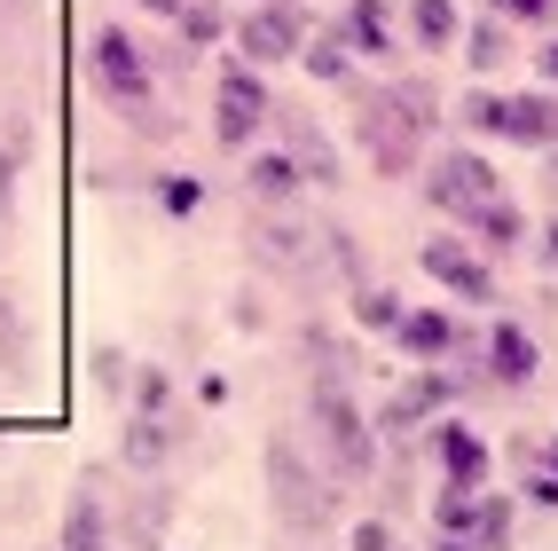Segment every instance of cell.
Returning <instances> with one entry per match:
<instances>
[{
	"instance_id": "25",
	"label": "cell",
	"mask_w": 558,
	"mask_h": 551,
	"mask_svg": "<svg viewBox=\"0 0 558 551\" xmlns=\"http://www.w3.org/2000/svg\"><path fill=\"white\" fill-rule=\"evenodd\" d=\"M457 110H464V127H480V134H504V95H488V87H472V95H464Z\"/></svg>"
},
{
	"instance_id": "20",
	"label": "cell",
	"mask_w": 558,
	"mask_h": 551,
	"mask_svg": "<svg viewBox=\"0 0 558 551\" xmlns=\"http://www.w3.org/2000/svg\"><path fill=\"white\" fill-rule=\"evenodd\" d=\"M300 71H307V80H347V40H339V32H307V40H300Z\"/></svg>"
},
{
	"instance_id": "16",
	"label": "cell",
	"mask_w": 558,
	"mask_h": 551,
	"mask_svg": "<svg viewBox=\"0 0 558 551\" xmlns=\"http://www.w3.org/2000/svg\"><path fill=\"white\" fill-rule=\"evenodd\" d=\"M252 197L268 213H283L291 197H300V166H291V151H259L252 158Z\"/></svg>"
},
{
	"instance_id": "31",
	"label": "cell",
	"mask_w": 558,
	"mask_h": 551,
	"mask_svg": "<svg viewBox=\"0 0 558 551\" xmlns=\"http://www.w3.org/2000/svg\"><path fill=\"white\" fill-rule=\"evenodd\" d=\"M488 9H496L504 24H543V16L558 9V0H488Z\"/></svg>"
},
{
	"instance_id": "33",
	"label": "cell",
	"mask_w": 558,
	"mask_h": 551,
	"mask_svg": "<svg viewBox=\"0 0 558 551\" xmlns=\"http://www.w3.org/2000/svg\"><path fill=\"white\" fill-rule=\"evenodd\" d=\"M197 197H205V190H197V181H181V173L166 181V213H197Z\"/></svg>"
},
{
	"instance_id": "23",
	"label": "cell",
	"mask_w": 558,
	"mask_h": 551,
	"mask_svg": "<svg viewBox=\"0 0 558 551\" xmlns=\"http://www.w3.org/2000/svg\"><path fill=\"white\" fill-rule=\"evenodd\" d=\"M464 56H472V71H504V63H511V24L496 16V24L464 32Z\"/></svg>"
},
{
	"instance_id": "21",
	"label": "cell",
	"mask_w": 558,
	"mask_h": 551,
	"mask_svg": "<svg viewBox=\"0 0 558 551\" xmlns=\"http://www.w3.org/2000/svg\"><path fill=\"white\" fill-rule=\"evenodd\" d=\"M386 95L401 103V119L417 127V134H433V127H440V95H433L425 80H386Z\"/></svg>"
},
{
	"instance_id": "37",
	"label": "cell",
	"mask_w": 558,
	"mask_h": 551,
	"mask_svg": "<svg viewBox=\"0 0 558 551\" xmlns=\"http://www.w3.org/2000/svg\"><path fill=\"white\" fill-rule=\"evenodd\" d=\"M543 80H550V87H558V40H550V48H543Z\"/></svg>"
},
{
	"instance_id": "14",
	"label": "cell",
	"mask_w": 558,
	"mask_h": 551,
	"mask_svg": "<svg viewBox=\"0 0 558 551\" xmlns=\"http://www.w3.org/2000/svg\"><path fill=\"white\" fill-rule=\"evenodd\" d=\"M409 24H417V48H425V56H449V48L464 40L457 0H409Z\"/></svg>"
},
{
	"instance_id": "4",
	"label": "cell",
	"mask_w": 558,
	"mask_h": 551,
	"mask_svg": "<svg viewBox=\"0 0 558 551\" xmlns=\"http://www.w3.org/2000/svg\"><path fill=\"white\" fill-rule=\"evenodd\" d=\"M488 197H504V173L480 158V151H440V158L425 166V205H433V213L472 220Z\"/></svg>"
},
{
	"instance_id": "24",
	"label": "cell",
	"mask_w": 558,
	"mask_h": 551,
	"mask_svg": "<svg viewBox=\"0 0 558 551\" xmlns=\"http://www.w3.org/2000/svg\"><path fill=\"white\" fill-rule=\"evenodd\" d=\"M354 315H362V331H393L401 323V300L378 291V284H354Z\"/></svg>"
},
{
	"instance_id": "18",
	"label": "cell",
	"mask_w": 558,
	"mask_h": 551,
	"mask_svg": "<svg viewBox=\"0 0 558 551\" xmlns=\"http://www.w3.org/2000/svg\"><path fill=\"white\" fill-rule=\"evenodd\" d=\"M464 229H472L480 244H488V252H511L519 237H527V220H519V205H511V197H488V205H480V213L464 220Z\"/></svg>"
},
{
	"instance_id": "26",
	"label": "cell",
	"mask_w": 558,
	"mask_h": 551,
	"mask_svg": "<svg viewBox=\"0 0 558 551\" xmlns=\"http://www.w3.org/2000/svg\"><path fill=\"white\" fill-rule=\"evenodd\" d=\"M472 536H480V551H504V543H511V504H480Z\"/></svg>"
},
{
	"instance_id": "8",
	"label": "cell",
	"mask_w": 558,
	"mask_h": 551,
	"mask_svg": "<svg viewBox=\"0 0 558 551\" xmlns=\"http://www.w3.org/2000/svg\"><path fill=\"white\" fill-rule=\"evenodd\" d=\"M417 261H425V276L440 284V291H449V300H496V276H488V261H480V252L464 244V237H433L425 252H417Z\"/></svg>"
},
{
	"instance_id": "35",
	"label": "cell",
	"mask_w": 558,
	"mask_h": 551,
	"mask_svg": "<svg viewBox=\"0 0 558 551\" xmlns=\"http://www.w3.org/2000/svg\"><path fill=\"white\" fill-rule=\"evenodd\" d=\"M134 9H150V16H181L190 0H134Z\"/></svg>"
},
{
	"instance_id": "27",
	"label": "cell",
	"mask_w": 558,
	"mask_h": 551,
	"mask_svg": "<svg viewBox=\"0 0 558 551\" xmlns=\"http://www.w3.org/2000/svg\"><path fill=\"white\" fill-rule=\"evenodd\" d=\"M315 244H330V261H339V276H347V284H369V268H362V244H354L347 229H330V237H315Z\"/></svg>"
},
{
	"instance_id": "13",
	"label": "cell",
	"mask_w": 558,
	"mask_h": 551,
	"mask_svg": "<svg viewBox=\"0 0 558 551\" xmlns=\"http://www.w3.org/2000/svg\"><path fill=\"white\" fill-rule=\"evenodd\" d=\"M535 362H543V355H535V339H527L519 323H496V331H488V371H496L504 386H527Z\"/></svg>"
},
{
	"instance_id": "1",
	"label": "cell",
	"mask_w": 558,
	"mask_h": 551,
	"mask_svg": "<svg viewBox=\"0 0 558 551\" xmlns=\"http://www.w3.org/2000/svg\"><path fill=\"white\" fill-rule=\"evenodd\" d=\"M307 418H315V465H330V481H369V465H378V426L362 418V402L347 386V371H315L307 386Z\"/></svg>"
},
{
	"instance_id": "15",
	"label": "cell",
	"mask_w": 558,
	"mask_h": 551,
	"mask_svg": "<svg viewBox=\"0 0 558 551\" xmlns=\"http://www.w3.org/2000/svg\"><path fill=\"white\" fill-rule=\"evenodd\" d=\"M339 40L362 48V56H393V16H386V0H354L347 24H339Z\"/></svg>"
},
{
	"instance_id": "32",
	"label": "cell",
	"mask_w": 558,
	"mask_h": 551,
	"mask_svg": "<svg viewBox=\"0 0 558 551\" xmlns=\"http://www.w3.org/2000/svg\"><path fill=\"white\" fill-rule=\"evenodd\" d=\"M16 158H24V134H0V220H9V181H16Z\"/></svg>"
},
{
	"instance_id": "3",
	"label": "cell",
	"mask_w": 558,
	"mask_h": 551,
	"mask_svg": "<svg viewBox=\"0 0 558 551\" xmlns=\"http://www.w3.org/2000/svg\"><path fill=\"white\" fill-rule=\"evenodd\" d=\"M354 142H362V158L378 166L386 181L417 173V151H425V134L401 119V103L386 87H354Z\"/></svg>"
},
{
	"instance_id": "2",
	"label": "cell",
	"mask_w": 558,
	"mask_h": 551,
	"mask_svg": "<svg viewBox=\"0 0 558 551\" xmlns=\"http://www.w3.org/2000/svg\"><path fill=\"white\" fill-rule=\"evenodd\" d=\"M268 504H276V520L291 536H330V528H339V489L323 481V465L291 433L268 441Z\"/></svg>"
},
{
	"instance_id": "36",
	"label": "cell",
	"mask_w": 558,
	"mask_h": 551,
	"mask_svg": "<svg viewBox=\"0 0 558 551\" xmlns=\"http://www.w3.org/2000/svg\"><path fill=\"white\" fill-rule=\"evenodd\" d=\"M56 551H119V543H80V536H63Z\"/></svg>"
},
{
	"instance_id": "28",
	"label": "cell",
	"mask_w": 558,
	"mask_h": 551,
	"mask_svg": "<svg viewBox=\"0 0 558 551\" xmlns=\"http://www.w3.org/2000/svg\"><path fill=\"white\" fill-rule=\"evenodd\" d=\"M181 32H190V40L205 48V40H220V32H229V16H220L213 0H197V9H181Z\"/></svg>"
},
{
	"instance_id": "7",
	"label": "cell",
	"mask_w": 558,
	"mask_h": 551,
	"mask_svg": "<svg viewBox=\"0 0 558 551\" xmlns=\"http://www.w3.org/2000/svg\"><path fill=\"white\" fill-rule=\"evenodd\" d=\"M307 32H315V16L300 9V0H259V9L236 24V48H244V63L268 71V63H291V56H300Z\"/></svg>"
},
{
	"instance_id": "29",
	"label": "cell",
	"mask_w": 558,
	"mask_h": 551,
	"mask_svg": "<svg viewBox=\"0 0 558 551\" xmlns=\"http://www.w3.org/2000/svg\"><path fill=\"white\" fill-rule=\"evenodd\" d=\"M347 551H401V536H393L386 520H354V528H347Z\"/></svg>"
},
{
	"instance_id": "9",
	"label": "cell",
	"mask_w": 558,
	"mask_h": 551,
	"mask_svg": "<svg viewBox=\"0 0 558 551\" xmlns=\"http://www.w3.org/2000/svg\"><path fill=\"white\" fill-rule=\"evenodd\" d=\"M425 441H433L440 481H457V489H480V481H488V441H480L472 426H449V418H440Z\"/></svg>"
},
{
	"instance_id": "34",
	"label": "cell",
	"mask_w": 558,
	"mask_h": 551,
	"mask_svg": "<svg viewBox=\"0 0 558 551\" xmlns=\"http://www.w3.org/2000/svg\"><path fill=\"white\" fill-rule=\"evenodd\" d=\"M543 261H550V268H558V213H550V220H543Z\"/></svg>"
},
{
	"instance_id": "38",
	"label": "cell",
	"mask_w": 558,
	"mask_h": 551,
	"mask_svg": "<svg viewBox=\"0 0 558 551\" xmlns=\"http://www.w3.org/2000/svg\"><path fill=\"white\" fill-rule=\"evenodd\" d=\"M433 551H464V543H457V536H440V543H433Z\"/></svg>"
},
{
	"instance_id": "10",
	"label": "cell",
	"mask_w": 558,
	"mask_h": 551,
	"mask_svg": "<svg viewBox=\"0 0 558 551\" xmlns=\"http://www.w3.org/2000/svg\"><path fill=\"white\" fill-rule=\"evenodd\" d=\"M449 394H457L449 371H417V379H401V386L386 394V433H409V426L440 418V410H449Z\"/></svg>"
},
{
	"instance_id": "5",
	"label": "cell",
	"mask_w": 558,
	"mask_h": 551,
	"mask_svg": "<svg viewBox=\"0 0 558 551\" xmlns=\"http://www.w3.org/2000/svg\"><path fill=\"white\" fill-rule=\"evenodd\" d=\"M87 63H95L102 103H119L126 119H134L142 103H150V56L134 48V32H126V24H102L95 40H87Z\"/></svg>"
},
{
	"instance_id": "12",
	"label": "cell",
	"mask_w": 558,
	"mask_h": 551,
	"mask_svg": "<svg viewBox=\"0 0 558 551\" xmlns=\"http://www.w3.org/2000/svg\"><path fill=\"white\" fill-rule=\"evenodd\" d=\"M307 244H315V229H300V220H283V213H268L252 229V252H259L268 276H307Z\"/></svg>"
},
{
	"instance_id": "19",
	"label": "cell",
	"mask_w": 558,
	"mask_h": 551,
	"mask_svg": "<svg viewBox=\"0 0 558 551\" xmlns=\"http://www.w3.org/2000/svg\"><path fill=\"white\" fill-rule=\"evenodd\" d=\"M166 457H173V433H166V418H134V426H126V465L158 472Z\"/></svg>"
},
{
	"instance_id": "11",
	"label": "cell",
	"mask_w": 558,
	"mask_h": 551,
	"mask_svg": "<svg viewBox=\"0 0 558 551\" xmlns=\"http://www.w3.org/2000/svg\"><path fill=\"white\" fill-rule=\"evenodd\" d=\"M457 315L449 308H401V323H393V347L401 355H417V362H440V355H457Z\"/></svg>"
},
{
	"instance_id": "6",
	"label": "cell",
	"mask_w": 558,
	"mask_h": 551,
	"mask_svg": "<svg viewBox=\"0 0 558 551\" xmlns=\"http://www.w3.org/2000/svg\"><path fill=\"white\" fill-rule=\"evenodd\" d=\"M259 119H268V80L252 63H229L220 71V95H213V134L220 151H252L259 142Z\"/></svg>"
},
{
	"instance_id": "22",
	"label": "cell",
	"mask_w": 558,
	"mask_h": 551,
	"mask_svg": "<svg viewBox=\"0 0 558 551\" xmlns=\"http://www.w3.org/2000/svg\"><path fill=\"white\" fill-rule=\"evenodd\" d=\"M433 520H440V536H472V520H480V496H472V489H457V481H440V496H433Z\"/></svg>"
},
{
	"instance_id": "30",
	"label": "cell",
	"mask_w": 558,
	"mask_h": 551,
	"mask_svg": "<svg viewBox=\"0 0 558 551\" xmlns=\"http://www.w3.org/2000/svg\"><path fill=\"white\" fill-rule=\"evenodd\" d=\"M126 379H134L126 355H119V347H95V386H102V394H126Z\"/></svg>"
},
{
	"instance_id": "17",
	"label": "cell",
	"mask_w": 558,
	"mask_h": 551,
	"mask_svg": "<svg viewBox=\"0 0 558 551\" xmlns=\"http://www.w3.org/2000/svg\"><path fill=\"white\" fill-rule=\"evenodd\" d=\"M291 166H300V181H315V190H339V158H330V142L307 119H291Z\"/></svg>"
},
{
	"instance_id": "39",
	"label": "cell",
	"mask_w": 558,
	"mask_h": 551,
	"mask_svg": "<svg viewBox=\"0 0 558 551\" xmlns=\"http://www.w3.org/2000/svg\"><path fill=\"white\" fill-rule=\"evenodd\" d=\"M550 481H558V450H550Z\"/></svg>"
}]
</instances>
